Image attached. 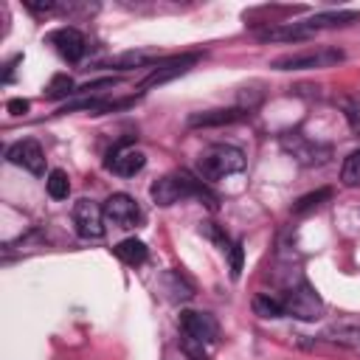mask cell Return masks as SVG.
<instances>
[{"label": "cell", "mask_w": 360, "mask_h": 360, "mask_svg": "<svg viewBox=\"0 0 360 360\" xmlns=\"http://www.w3.org/2000/svg\"><path fill=\"white\" fill-rule=\"evenodd\" d=\"M248 112L242 107H228V110H202L188 115V127H225V124H236L245 121Z\"/></svg>", "instance_id": "14"}, {"label": "cell", "mask_w": 360, "mask_h": 360, "mask_svg": "<svg viewBox=\"0 0 360 360\" xmlns=\"http://www.w3.org/2000/svg\"><path fill=\"white\" fill-rule=\"evenodd\" d=\"M112 253H115L124 264H129V267H141V264L149 259V248H146L141 239H135V236L121 239V242L112 248Z\"/></svg>", "instance_id": "15"}, {"label": "cell", "mask_w": 360, "mask_h": 360, "mask_svg": "<svg viewBox=\"0 0 360 360\" xmlns=\"http://www.w3.org/2000/svg\"><path fill=\"white\" fill-rule=\"evenodd\" d=\"M45 188H48V194H51L53 200H68V194H70V180H68V174H65L62 169H53V172H48Z\"/></svg>", "instance_id": "19"}, {"label": "cell", "mask_w": 360, "mask_h": 360, "mask_svg": "<svg viewBox=\"0 0 360 360\" xmlns=\"http://www.w3.org/2000/svg\"><path fill=\"white\" fill-rule=\"evenodd\" d=\"M281 301H284V315H292V318H301V321H315V318L323 315V301L307 281L298 284L295 290H290Z\"/></svg>", "instance_id": "4"}, {"label": "cell", "mask_w": 360, "mask_h": 360, "mask_svg": "<svg viewBox=\"0 0 360 360\" xmlns=\"http://www.w3.org/2000/svg\"><path fill=\"white\" fill-rule=\"evenodd\" d=\"M326 338L338 346H346L352 352H360V326L357 323H340V326H332L326 332Z\"/></svg>", "instance_id": "16"}, {"label": "cell", "mask_w": 360, "mask_h": 360, "mask_svg": "<svg viewBox=\"0 0 360 360\" xmlns=\"http://www.w3.org/2000/svg\"><path fill=\"white\" fill-rule=\"evenodd\" d=\"M197 59H200V53H183V56H172V59L158 62V65L149 70V76L141 82V90H146V87H155V84H163V82H172V79L183 76V73H186Z\"/></svg>", "instance_id": "8"}, {"label": "cell", "mask_w": 360, "mask_h": 360, "mask_svg": "<svg viewBox=\"0 0 360 360\" xmlns=\"http://www.w3.org/2000/svg\"><path fill=\"white\" fill-rule=\"evenodd\" d=\"M73 225L82 239H101L104 236V208L87 197L73 205Z\"/></svg>", "instance_id": "6"}, {"label": "cell", "mask_w": 360, "mask_h": 360, "mask_svg": "<svg viewBox=\"0 0 360 360\" xmlns=\"http://www.w3.org/2000/svg\"><path fill=\"white\" fill-rule=\"evenodd\" d=\"M6 158H8V163L22 166V169L31 172V174H45V155H42V146H39L34 138L17 141V143L6 152Z\"/></svg>", "instance_id": "10"}, {"label": "cell", "mask_w": 360, "mask_h": 360, "mask_svg": "<svg viewBox=\"0 0 360 360\" xmlns=\"http://www.w3.org/2000/svg\"><path fill=\"white\" fill-rule=\"evenodd\" d=\"M180 332H183V338H191L202 346H211L219 338V326H217L214 315L200 312V309H183L180 312Z\"/></svg>", "instance_id": "5"}, {"label": "cell", "mask_w": 360, "mask_h": 360, "mask_svg": "<svg viewBox=\"0 0 360 360\" xmlns=\"http://www.w3.org/2000/svg\"><path fill=\"white\" fill-rule=\"evenodd\" d=\"M48 39H51V45L56 48V53H59L65 62H70V65L82 62V56H84V51H87V39H84V34L76 31V28H70V25L56 28Z\"/></svg>", "instance_id": "9"}, {"label": "cell", "mask_w": 360, "mask_h": 360, "mask_svg": "<svg viewBox=\"0 0 360 360\" xmlns=\"http://www.w3.org/2000/svg\"><path fill=\"white\" fill-rule=\"evenodd\" d=\"M149 197H152V202H158V205H163V208H166V205H174V202H180V200H188V197L202 200L211 211L217 208V194H211L208 186H205L200 177H194L191 172H186V169L169 172V174H163L160 180H155L152 188H149Z\"/></svg>", "instance_id": "1"}, {"label": "cell", "mask_w": 360, "mask_h": 360, "mask_svg": "<svg viewBox=\"0 0 360 360\" xmlns=\"http://www.w3.org/2000/svg\"><path fill=\"white\" fill-rule=\"evenodd\" d=\"M284 149L298 160V163H304V166H321V163H326L329 160V146H318V143H312V141H307V138H301V135H284Z\"/></svg>", "instance_id": "11"}, {"label": "cell", "mask_w": 360, "mask_h": 360, "mask_svg": "<svg viewBox=\"0 0 360 360\" xmlns=\"http://www.w3.org/2000/svg\"><path fill=\"white\" fill-rule=\"evenodd\" d=\"M340 180H343V186H357V183H360V149H354V152L343 160Z\"/></svg>", "instance_id": "22"}, {"label": "cell", "mask_w": 360, "mask_h": 360, "mask_svg": "<svg viewBox=\"0 0 360 360\" xmlns=\"http://www.w3.org/2000/svg\"><path fill=\"white\" fill-rule=\"evenodd\" d=\"M231 278H239V273H242V256H245V250H242V242H236V245H231Z\"/></svg>", "instance_id": "25"}, {"label": "cell", "mask_w": 360, "mask_h": 360, "mask_svg": "<svg viewBox=\"0 0 360 360\" xmlns=\"http://www.w3.org/2000/svg\"><path fill=\"white\" fill-rule=\"evenodd\" d=\"M242 169H245V155L231 143H214L197 158V174L200 180H208V183L239 174Z\"/></svg>", "instance_id": "2"}, {"label": "cell", "mask_w": 360, "mask_h": 360, "mask_svg": "<svg viewBox=\"0 0 360 360\" xmlns=\"http://www.w3.org/2000/svg\"><path fill=\"white\" fill-rule=\"evenodd\" d=\"M343 59V51L338 48H312L301 53H287L273 62L276 70H309V68H329Z\"/></svg>", "instance_id": "3"}, {"label": "cell", "mask_w": 360, "mask_h": 360, "mask_svg": "<svg viewBox=\"0 0 360 360\" xmlns=\"http://www.w3.org/2000/svg\"><path fill=\"white\" fill-rule=\"evenodd\" d=\"M70 93H76V84H73V79H70L68 73H56V76L51 79V84L45 87V96H48V98H65V96H70Z\"/></svg>", "instance_id": "21"}, {"label": "cell", "mask_w": 360, "mask_h": 360, "mask_svg": "<svg viewBox=\"0 0 360 360\" xmlns=\"http://www.w3.org/2000/svg\"><path fill=\"white\" fill-rule=\"evenodd\" d=\"M253 312L262 315V318H281L284 315V301L270 295V292H259L253 298Z\"/></svg>", "instance_id": "17"}, {"label": "cell", "mask_w": 360, "mask_h": 360, "mask_svg": "<svg viewBox=\"0 0 360 360\" xmlns=\"http://www.w3.org/2000/svg\"><path fill=\"white\" fill-rule=\"evenodd\" d=\"M169 284H172L174 295H177V298H183V301L194 295V292H191V284H188V281H186L180 273H169Z\"/></svg>", "instance_id": "23"}, {"label": "cell", "mask_w": 360, "mask_h": 360, "mask_svg": "<svg viewBox=\"0 0 360 360\" xmlns=\"http://www.w3.org/2000/svg\"><path fill=\"white\" fill-rule=\"evenodd\" d=\"M28 107H31V104H28L25 98H11V101H8V112H11V115H25Z\"/></svg>", "instance_id": "27"}, {"label": "cell", "mask_w": 360, "mask_h": 360, "mask_svg": "<svg viewBox=\"0 0 360 360\" xmlns=\"http://www.w3.org/2000/svg\"><path fill=\"white\" fill-rule=\"evenodd\" d=\"M143 166H146V155L138 149H115L110 152V160H107V169L118 177H135Z\"/></svg>", "instance_id": "13"}, {"label": "cell", "mask_w": 360, "mask_h": 360, "mask_svg": "<svg viewBox=\"0 0 360 360\" xmlns=\"http://www.w3.org/2000/svg\"><path fill=\"white\" fill-rule=\"evenodd\" d=\"M101 208H104V219L115 228H138L143 219L141 205L129 194H112V197H107V202Z\"/></svg>", "instance_id": "7"}, {"label": "cell", "mask_w": 360, "mask_h": 360, "mask_svg": "<svg viewBox=\"0 0 360 360\" xmlns=\"http://www.w3.org/2000/svg\"><path fill=\"white\" fill-rule=\"evenodd\" d=\"M158 62V53H124L118 59L110 62V68H121V70H129V68H146Z\"/></svg>", "instance_id": "20"}, {"label": "cell", "mask_w": 360, "mask_h": 360, "mask_svg": "<svg viewBox=\"0 0 360 360\" xmlns=\"http://www.w3.org/2000/svg\"><path fill=\"white\" fill-rule=\"evenodd\" d=\"M183 354L188 357V360H208V354H205V346L202 343H197V340H191V338H183Z\"/></svg>", "instance_id": "24"}, {"label": "cell", "mask_w": 360, "mask_h": 360, "mask_svg": "<svg viewBox=\"0 0 360 360\" xmlns=\"http://www.w3.org/2000/svg\"><path fill=\"white\" fill-rule=\"evenodd\" d=\"M326 200H332V188H315V191H309L292 202V214H307V211L323 205Z\"/></svg>", "instance_id": "18"}, {"label": "cell", "mask_w": 360, "mask_h": 360, "mask_svg": "<svg viewBox=\"0 0 360 360\" xmlns=\"http://www.w3.org/2000/svg\"><path fill=\"white\" fill-rule=\"evenodd\" d=\"M357 20H360L357 11H323V14L307 17V20L295 22V25H298V31L304 37H309V34H315L321 28H340V25H349V22H357Z\"/></svg>", "instance_id": "12"}, {"label": "cell", "mask_w": 360, "mask_h": 360, "mask_svg": "<svg viewBox=\"0 0 360 360\" xmlns=\"http://www.w3.org/2000/svg\"><path fill=\"white\" fill-rule=\"evenodd\" d=\"M343 110H346V121H349L352 132H360V101H346Z\"/></svg>", "instance_id": "26"}]
</instances>
